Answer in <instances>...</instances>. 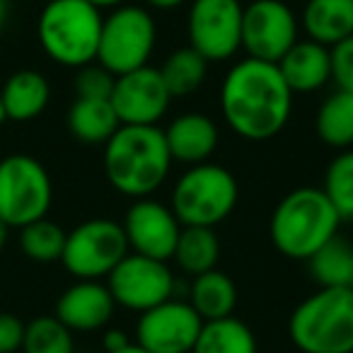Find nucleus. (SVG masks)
I'll return each mask as SVG.
<instances>
[{
	"mask_svg": "<svg viewBox=\"0 0 353 353\" xmlns=\"http://www.w3.org/2000/svg\"><path fill=\"white\" fill-rule=\"evenodd\" d=\"M218 256H221V240L213 228L182 225L174 254H172L179 269L192 276L206 274V271L216 269Z\"/></svg>",
	"mask_w": 353,
	"mask_h": 353,
	"instance_id": "24",
	"label": "nucleus"
},
{
	"mask_svg": "<svg viewBox=\"0 0 353 353\" xmlns=\"http://www.w3.org/2000/svg\"><path fill=\"white\" fill-rule=\"evenodd\" d=\"M6 121H8V119H6V109H3V99H0V126H3Z\"/></svg>",
	"mask_w": 353,
	"mask_h": 353,
	"instance_id": "40",
	"label": "nucleus"
},
{
	"mask_svg": "<svg viewBox=\"0 0 353 353\" xmlns=\"http://www.w3.org/2000/svg\"><path fill=\"white\" fill-rule=\"evenodd\" d=\"M25 353H73V332L59 317H37L25 324Z\"/></svg>",
	"mask_w": 353,
	"mask_h": 353,
	"instance_id": "30",
	"label": "nucleus"
},
{
	"mask_svg": "<svg viewBox=\"0 0 353 353\" xmlns=\"http://www.w3.org/2000/svg\"><path fill=\"white\" fill-rule=\"evenodd\" d=\"M51 201V176L37 157L15 152L0 160V221L10 228H25L46 218Z\"/></svg>",
	"mask_w": 353,
	"mask_h": 353,
	"instance_id": "7",
	"label": "nucleus"
},
{
	"mask_svg": "<svg viewBox=\"0 0 353 353\" xmlns=\"http://www.w3.org/2000/svg\"><path fill=\"white\" fill-rule=\"evenodd\" d=\"M102 10L88 0H49L37 22V37L49 59L65 68L97 61Z\"/></svg>",
	"mask_w": 353,
	"mask_h": 353,
	"instance_id": "4",
	"label": "nucleus"
},
{
	"mask_svg": "<svg viewBox=\"0 0 353 353\" xmlns=\"http://www.w3.org/2000/svg\"><path fill=\"white\" fill-rule=\"evenodd\" d=\"M126 254L128 240L121 223L92 218L65 235L61 261L78 281H99L107 279Z\"/></svg>",
	"mask_w": 353,
	"mask_h": 353,
	"instance_id": "9",
	"label": "nucleus"
},
{
	"mask_svg": "<svg viewBox=\"0 0 353 353\" xmlns=\"http://www.w3.org/2000/svg\"><path fill=\"white\" fill-rule=\"evenodd\" d=\"M114 80L117 75L109 73L104 65H83L78 68V78H75V92L78 97L85 99H109L114 90Z\"/></svg>",
	"mask_w": 353,
	"mask_h": 353,
	"instance_id": "31",
	"label": "nucleus"
},
{
	"mask_svg": "<svg viewBox=\"0 0 353 353\" xmlns=\"http://www.w3.org/2000/svg\"><path fill=\"white\" fill-rule=\"evenodd\" d=\"M6 22H8V3L6 0H0V34L6 30Z\"/></svg>",
	"mask_w": 353,
	"mask_h": 353,
	"instance_id": "38",
	"label": "nucleus"
},
{
	"mask_svg": "<svg viewBox=\"0 0 353 353\" xmlns=\"http://www.w3.org/2000/svg\"><path fill=\"white\" fill-rule=\"evenodd\" d=\"M288 336L303 353H353V290L319 288L293 310Z\"/></svg>",
	"mask_w": 353,
	"mask_h": 353,
	"instance_id": "5",
	"label": "nucleus"
},
{
	"mask_svg": "<svg viewBox=\"0 0 353 353\" xmlns=\"http://www.w3.org/2000/svg\"><path fill=\"white\" fill-rule=\"evenodd\" d=\"M8 237H10V225H8V223H3V221H0V252L6 250V245H8Z\"/></svg>",
	"mask_w": 353,
	"mask_h": 353,
	"instance_id": "37",
	"label": "nucleus"
},
{
	"mask_svg": "<svg viewBox=\"0 0 353 353\" xmlns=\"http://www.w3.org/2000/svg\"><path fill=\"white\" fill-rule=\"evenodd\" d=\"M317 136L329 148H351L353 145V94L336 90L322 102L314 119Z\"/></svg>",
	"mask_w": 353,
	"mask_h": 353,
	"instance_id": "26",
	"label": "nucleus"
},
{
	"mask_svg": "<svg viewBox=\"0 0 353 353\" xmlns=\"http://www.w3.org/2000/svg\"><path fill=\"white\" fill-rule=\"evenodd\" d=\"M329 56H332V80L339 85V90L353 94V34L334 44Z\"/></svg>",
	"mask_w": 353,
	"mask_h": 353,
	"instance_id": "32",
	"label": "nucleus"
},
{
	"mask_svg": "<svg viewBox=\"0 0 353 353\" xmlns=\"http://www.w3.org/2000/svg\"><path fill=\"white\" fill-rule=\"evenodd\" d=\"M172 155L157 126H119L104 143V174L117 192L145 199L167 179Z\"/></svg>",
	"mask_w": 353,
	"mask_h": 353,
	"instance_id": "2",
	"label": "nucleus"
},
{
	"mask_svg": "<svg viewBox=\"0 0 353 353\" xmlns=\"http://www.w3.org/2000/svg\"><path fill=\"white\" fill-rule=\"evenodd\" d=\"M192 353H256V339L245 322L230 314L203 322Z\"/></svg>",
	"mask_w": 353,
	"mask_h": 353,
	"instance_id": "25",
	"label": "nucleus"
},
{
	"mask_svg": "<svg viewBox=\"0 0 353 353\" xmlns=\"http://www.w3.org/2000/svg\"><path fill=\"white\" fill-rule=\"evenodd\" d=\"M157 70H160L172 97H184V94L196 92L203 85L208 61L199 51H194L192 46H187V49H176L174 54L167 56L162 68Z\"/></svg>",
	"mask_w": 353,
	"mask_h": 353,
	"instance_id": "27",
	"label": "nucleus"
},
{
	"mask_svg": "<svg viewBox=\"0 0 353 353\" xmlns=\"http://www.w3.org/2000/svg\"><path fill=\"white\" fill-rule=\"evenodd\" d=\"M203 319L189 303L165 300L141 312L136 324V343L148 353H192Z\"/></svg>",
	"mask_w": 353,
	"mask_h": 353,
	"instance_id": "13",
	"label": "nucleus"
},
{
	"mask_svg": "<svg viewBox=\"0 0 353 353\" xmlns=\"http://www.w3.org/2000/svg\"><path fill=\"white\" fill-rule=\"evenodd\" d=\"M170 99L172 94L160 70L143 65V68L117 75L109 102L121 126H157V121L165 117L170 107Z\"/></svg>",
	"mask_w": 353,
	"mask_h": 353,
	"instance_id": "14",
	"label": "nucleus"
},
{
	"mask_svg": "<svg viewBox=\"0 0 353 353\" xmlns=\"http://www.w3.org/2000/svg\"><path fill=\"white\" fill-rule=\"evenodd\" d=\"M114 353H148V351L138 346V343H128L126 348H121V351H114Z\"/></svg>",
	"mask_w": 353,
	"mask_h": 353,
	"instance_id": "39",
	"label": "nucleus"
},
{
	"mask_svg": "<svg viewBox=\"0 0 353 353\" xmlns=\"http://www.w3.org/2000/svg\"><path fill=\"white\" fill-rule=\"evenodd\" d=\"M121 126L109 99L78 97L68 109V128L80 143L104 145Z\"/></svg>",
	"mask_w": 353,
	"mask_h": 353,
	"instance_id": "21",
	"label": "nucleus"
},
{
	"mask_svg": "<svg viewBox=\"0 0 353 353\" xmlns=\"http://www.w3.org/2000/svg\"><path fill=\"white\" fill-rule=\"evenodd\" d=\"M310 274L319 288L353 290V245L334 235L307 259Z\"/></svg>",
	"mask_w": 353,
	"mask_h": 353,
	"instance_id": "23",
	"label": "nucleus"
},
{
	"mask_svg": "<svg viewBox=\"0 0 353 353\" xmlns=\"http://www.w3.org/2000/svg\"><path fill=\"white\" fill-rule=\"evenodd\" d=\"M102 343H104V348H107V353H114V351H121V348H126L131 341H128L126 334L119 332V329H109V332L104 334Z\"/></svg>",
	"mask_w": 353,
	"mask_h": 353,
	"instance_id": "34",
	"label": "nucleus"
},
{
	"mask_svg": "<svg viewBox=\"0 0 353 353\" xmlns=\"http://www.w3.org/2000/svg\"><path fill=\"white\" fill-rule=\"evenodd\" d=\"M189 305L196 310V314L203 322L230 317L237 305V288L228 274L211 269L206 274L194 276Z\"/></svg>",
	"mask_w": 353,
	"mask_h": 353,
	"instance_id": "22",
	"label": "nucleus"
},
{
	"mask_svg": "<svg viewBox=\"0 0 353 353\" xmlns=\"http://www.w3.org/2000/svg\"><path fill=\"white\" fill-rule=\"evenodd\" d=\"M341 218L322 189L300 187L285 194L274 208L269 235L274 247L288 259L307 261L336 235Z\"/></svg>",
	"mask_w": 353,
	"mask_h": 353,
	"instance_id": "3",
	"label": "nucleus"
},
{
	"mask_svg": "<svg viewBox=\"0 0 353 353\" xmlns=\"http://www.w3.org/2000/svg\"><path fill=\"white\" fill-rule=\"evenodd\" d=\"M221 109L228 126L245 141H269L288 123L293 90L279 65L247 56L228 70L221 88Z\"/></svg>",
	"mask_w": 353,
	"mask_h": 353,
	"instance_id": "1",
	"label": "nucleus"
},
{
	"mask_svg": "<svg viewBox=\"0 0 353 353\" xmlns=\"http://www.w3.org/2000/svg\"><path fill=\"white\" fill-rule=\"evenodd\" d=\"M155 49V22L150 12L138 6L114 8L102 22L97 63L109 73L123 75L148 65Z\"/></svg>",
	"mask_w": 353,
	"mask_h": 353,
	"instance_id": "8",
	"label": "nucleus"
},
{
	"mask_svg": "<svg viewBox=\"0 0 353 353\" xmlns=\"http://www.w3.org/2000/svg\"><path fill=\"white\" fill-rule=\"evenodd\" d=\"M167 150L172 160L184 165H201L208 162L213 150L218 148V126L211 117L199 112H189L176 117L165 128Z\"/></svg>",
	"mask_w": 353,
	"mask_h": 353,
	"instance_id": "17",
	"label": "nucleus"
},
{
	"mask_svg": "<svg viewBox=\"0 0 353 353\" xmlns=\"http://www.w3.org/2000/svg\"><path fill=\"white\" fill-rule=\"evenodd\" d=\"M240 189L235 176L221 165H192L172 192V213L182 225L216 228L237 206Z\"/></svg>",
	"mask_w": 353,
	"mask_h": 353,
	"instance_id": "6",
	"label": "nucleus"
},
{
	"mask_svg": "<svg viewBox=\"0 0 353 353\" xmlns=\"http://www.w3.org/2000/svg\"><path fill=\"white\" fill-rule=\"evenodd\" d=\"M322 192L341 221H353V150L334 157L324 174Z\"/></svg>",
	"mask_w": 353,
	"mask_h": 353,
	"instance_id": "29",
	"label": "nucleus"
},
{
	"mask_svg": "<svg viewBox=\"0 0 353 353\" xmlns=\"http://www.w3.org/2000/svg\"><path fill=\"white\" fill-rule=\"evenodd\" d=\"M107 288L117 305L145 312L172 298L174 276L167 261L133 252L112 269V274L107 276Z\"/></svg>",
	"mask_w": 353,
	"mask_h": 353,
	"instance_id": "10",
	"label": "nucleus"
},
{
	"mask_svg": "<svg viewBox=\"0 0 353 353\" xmlns=\"http://www.w3.org/2000/svg\"><path fill=\"white\" fill-rule=\"evenodd\" d=\"M25 341V322L10 312H0V353H15Z\"/></svg>",
	"mask_w": 353,
	"mask_h": 353,
	"instance_id": "33",
	"label": "nucleus"
},
{
	"mask_svg": "<svg viewBox=\"0 0 353 353\" xmlns=\"http://www.w3.org/2000/svg\"><path fill=\"white\" fill-rule=\"evenodd\" d=\"M65 235L68 232L61 225L51 223L49 218H39V221L20 228V247L27 259L39 261V264H51V261H61Z\"/></svg>",
	"mask_w": 353,
	"mask_h": 353,
	"instance_id": "28",
	"label": "nucleus"
},
{
	"mask_svg": "<svg viewBox=\"0 0 353 353\" xmlns=\"http://www.w3.org/2000/svg\"><path fill=\"white\" fill-rule=\"evenodd\" d=\"M303 27L310 39L332 49L353 34V0H307Z\"/></svg>",
	"mask_w": 353,
	"mask_h": 353,
	"instance_id": "20",
	"label": "nucleus"
},
{
	"mask_svg": "<svg viewBox=\"0 0 353 353\" xmlns=\"http://www.w3.org/2000/svg\"><path fill=\"white\" fill-rule=\"evenodd\" d=\"M152 8H157V10H174V8H179L182 3H187V0H148Z\"/></svg>",
	"mask_w": 353,
	"mask_h": 353,
	"instance_id": "35",
	"label": "nucleus"
},
{
	"mask_svg": "<svg viewBox=\"0 0 353 353\" xmlns=\"http://www.w3.org/2000/svg\"><path fill=\"white\" fill-rule=\"evenodd\" d=\"M279 70L288 88L295 92H314L332 80V56L329 49L317 41H295L283 59L279 61Z\"/></svg>",
	"mask_w": 353,
	"mask_h": 353,
	"instance_id": "18",
	"label": "nucleus"
},
{
	"mask_svg": "<svg viewBox=\"0 0 353 353\" xmlns=\"http://www.w3.org/2000/svg\"><path fill=\"white\" fill-rule=\"evenodd\" d=\"M112 293L107 283L99 281H78L61 293L56 303V317L70 329V332H97L107 327L114 314Z\"/></svg>",
	"mask_w": 353,
	"mask_h": 353,
	"instance_id": "16",
	"label": "nucleus"
},
{
	"mask_svg": "<svg viewBox=\"0 0 353 353\" xmlns=\"http://www.w3.org/2000/svg\"><path fill=\"white\" fill-rule=\"evenodd\" d=\"M189 46L211 61H225L242 46L240 0H194L189 10Z\"/></svg>",
	"mask_w": 353,
	"mask_h": 353,
	"instance_id": "11",
	"label": "nucleus"
},
{
	"mask_svg": "<svg viewBox=\"0 0 353 353\" xmlns=\"http://www.w3.org/2000/svg\"><path fill=\"white\" fill-rule=\"evenodd\" d=\"M298 41V20L283 0H252L242 8V49L250 59L279 63Z\"/></svg>",
	"mask_w": 353,
	"mask_h": 353,
	"instance_id": "12",
	"label": "nucleus"
},
{
	"mask_svg": "<svg viewBox=\"0 0 353 353\" xmlns=\"http://www.w3.org/2000/svg\"><path fill=\"white\" fill-rule=\"evenodd\" d=\"M51 97L49 80L39 70H17L0 88V99L10 121H32L46 109Z\"/></svg>",
	"mask_w": 353,
	"mask_h": 353,
	"instance_id": "19",
	"label": "nucleus"
},
{
	"mask_svg": "<svg viewBox=\"0 0 353 353\" xmlns=\"http://www.w3.org/2000/svg\"><path fill=\"white\" fill-rule=\"evenodd\" d=\"M88 3H92L97 10H114V8H121L126 0H88Z\"/></svg>",
	"mask_w": 353,
	"mask_h": 353,
	"instance_id": "36",
	"label": "nucleus"
},
{
	"mask_svg": "<svg viewBox=\"0 0 353 353\" xmlns=\"http://www.w3.org/2000/svg\"><path fill=\"white\" fill-rule=\"evenodd\" d=\"M121 225L126 232L128 250L160 261L172 259L182 232V223L176 221L172 208L152 199H138L128 208Z\"/></svg>",
	"mask_w": 353,
	"mask_h": 353,
	"instance_id": "15",
	"label": "nucleus"
}]
</instances>
